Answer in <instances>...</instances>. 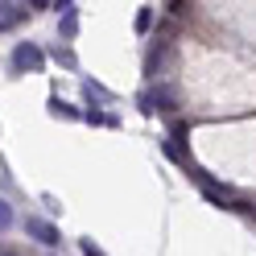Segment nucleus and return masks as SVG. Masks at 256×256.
Instances as JSON below:
<instances>
[{"label": "nucleus", "instance_id": "obj_1", "mask_svg": "<svg viewBox=\"0 0 256 256\" xmlns=\"http://www.w3.org/2000/svg\"><path fill=\"white\" fill-rule=\"evenodd\" d=\"M42 62H46V58H42V50H38L34 42H21L17 50H12V70H17V74H25V70H29V74L42 70Z\"/></svg>", "mask_w": 256, "mask_h": 256}, {"label": "nucleus", "instance_id": "obj_2", "mask_svg": "<svg viewBox=\"0 0 256 256\" xmlns=\"http://www.w3.org/2000/svg\"><path fill=\"white\" fill-rule=\"evenodd\" d=\"M25 232L34 236L38 244H50V248H54V244H62L58 228H54V223H46V219H38V215H29V219H25Z\"/></svg>", "mask_w": 256, "mask_h": 256}, {"label": "nucleus", "instance_id": "obj_3", "mask_svg": "<svg viewBox=\"0 0 256 256\" xmlns=\"http://www.w3.org/2000/svg\"><path fill=\"white\" fill-rule=\"evenodd\" d=\"M170 108H174V91L170 87H157V91L140 95V112H145V116H153V112H170Z\"/></svg>", "mask_w": 256, "mask_h": 256}, {"label": "nucleus", "instance_id": "obj_4", "mask_svg": "<svg viewBox=\"0 0 256 256\" xmlns=\"http://www.w3.org/2000/svg\"><path fill=\"white\" fill-rule=\"evenodd\" d=\"M25 12H29V4H21V0H0V29L21 25V21H25Z\"/></svg>", "mask_w": 256, "mask_h": 256}, {"label": "nucleus", "instance_id": "obj_5", "mask_svg": "<svg viewBox=\"0 0 256 256\" xmlns=\"http://www.w3.org/2000/svg\"><path fill=\"white\" fill-rule=\"evenodd\" d=\"M58 12H62V34H66V38H74V4H70V0H62V4H58Z\"/></svg>", "mask_w": 256, "mask_h": 256}, {"label": "nucleus", "instance_id": "obj_6", "mask_svg": "<svg viewBox=\"0 0 256 256\" xmlns=\"http://www.w3.org/2000/svg\"><path fill=\"white\" fill-rule=\"evenodd\" d=\"M50 112H54V116H62V120H74V116H78V112H74L70 104H62V100H50Z\"/></svg>", "mask_w": 256, "mask_h": 256}, {"label": "nucleus", "instance_id": "obj_7", "mask_svg": "<svg viewBox=\"0 0 256 256\" xmlns=\"http://www.w3.org/2000/svg\"><path fill=\"white\" fill-rule=\"evenodd\" d=\"M149 25H153V8H140V12H136V34H145Z\"/></svg>", "mask_w": 256, "mask_h": 256}, {"label": "nucleus", "instance_id": "obj_8", "mask_svg": "<svg viewBox=\"0 0 256 256\" xmlns=\"http://www.w3.org/2000/svg\"><path fill=\"white\" fill-rule=\"evenodd\" d=\"M8 223H12V211H8V202H4V198H0V232H4V228H8Z\"/></svg>", "mask_w": 256, "mask_h": 256}, {"label": "nucleus", "instance_id": "obj_9", "mask_svg": "<svg viewBox=\"0 0 256 256\" xmlns=\"http://www.w3.org/2000/svg\"><path fill=\"white\" fill-rule=\"evenodd\" d=\"M83 256H108L100 244H91V240H83Z\"/></svg>", "mask_w": 256, "mask_h": 256}, {"label": "nucleus", "instance_id": "obj_10", "mask_svg": "<svg viewBox=\"0 0 256 256\" xmlns=\"http://www.w3.org/2000/svg\"><path fill=\"white\" fill-rule=\"evenodd\" d=\"M0 256H12V252H0Z\"/></svg>", "mask_w": 256, "mask_h": 256}]
</instances>
